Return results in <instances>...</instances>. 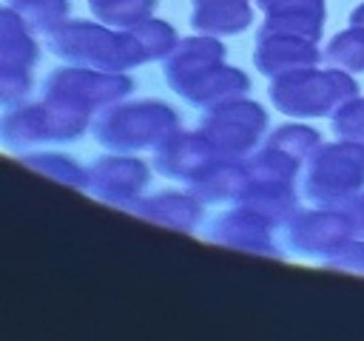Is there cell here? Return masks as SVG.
<instances>
[{
    "label": "cell",
    "instance_id": "cell-18",
    "mask_svg": "<svg viewBox=\"0 0 364 341\" xmlns=\"http://www.w3.org/2000/svg\"><path fill=\"white\" fill-rule=\"evenodd\" d=\"M290 3H301V0H259L262 11H276V9H282V6H290Z\"/></svg>",
    "mask_w": 364,
    "mask_h": 341
},
{
    "label": "cell",
    "instance_id": "cell-2",
    "mask_svg": "<svg viewBox=\"0 0 364 341\" xmlns=\"http://www.w3.org/2000/svg\"><path fill=\"white\" fill-rule=\"evenodd\" d=\"M364 190V145L336 139L307 156L304 196L318 207H347Z\"/></svg>",
    "mask_w": 364,
    "mask_h": 341
},
{
    "label": "cell",
    "instance_id": "cell-13",
    "mask_svg": "<svg viewBox=\"0 0 364 341\" xmlns=\"http://www.w3.org/2000/svg\"><path fill=\"white\" fill-rule=\"evenodd\" d=\"M156 0H91V9L100 20L105 23H117V26H128L142 20Z\"/></svg>",
    "mask_w": 364,
    "mask_h": 341
},
{
    "label": "cell",
    "instance_id": "cell-7",
    "mask_svg": "<svg viewBox=\"0 0 364 341\" xmlns=\"http://www.w3.org/2000/svg\"><path fill=\"white\" fill-rule=\"evenodd\" d=\"M321 60L318 48L313 40L284 34V31H270L262 28L256 40V65L267 77H284L293 71L316 68Z\"/></svg>",
    "mask_w": 364,
    "mask_h": 341
},
{
    "label": "cell",
    "instance_id": "cell-6",
    "mask_svg": "<svg viewBox=\"0 0 364 341\" xmlns=\"http://www.w3.org/2000/svg\"><path fill=\"white\" fill-rule=\"evenodd\" d=\"M264 125H267V119H264L259 105L239 102V105H230V108L216 111L213 117H208L205 119V136L219 151H225L228 156H239V153H247L256 145Z\"/></svg>",
    "mask_w": 364,
    "mask_h": 341
},
{
    "label": "cell",
    "instance_id": "cell-1",
    "mask_svg": "<svg viewBox=\"0 0 364 341\" xmlns=\"http://www.w3.org/2000/svg\"><path fill=\"white\" fill-rule=\"evenodd\" d=\"M222 45L213 40H185L182 48L168 60V82L191 102L210 105L247 91V77L219 65Z\"/></svg>",
    "mask_w": 364,
    "mask_h": 341
},
{
    "label": "cell",
    "instance_id": "cell-14",
    "mask_svg": "<svg viewBox=\"0 0 364 341\" xmlns=\"http://www.w3.org/2000/svg\"><path fill=\"white\" fill-rule=\"evenodd\" d=\"M270 145H273V148H282V151H287L290 156H296V159L304 162V159L321 145V139H318V131H313V128H307V125H284V128H279V131L273 134Z\"/></svg>",
    "mask_w": 364,
    "mask_h": 341
},
{
    "label": "cell",
    "instance_id": "cell-15",
    "mask_svg": "<svg viewBox=\"0 0 364 341\" xmlns=\"http://www.w3.org/2000/svg\"><path fill=\"white\" fill-rule=\"evenodd\" d=\"M333 134L338 139H350V142L364 145V97L347 99L333 114Z\"/></svg>",
    "mask_w": 364,
    "mask_h": 341
},
{
    "label": "cell",
    "instance_id": "cell-9",
    "mask_svg": "<svg viewBox=\"0 0 364 341\" xmlns=\"http://www.w3.org/2000/svg\"><path fill=\"white\" fill-rule=\"evenodd\" d=\"M250 23L247 0H193V26L213 34H236Z\"/></svg>",
    "mask_w": 364,
    "mask_h": 341
},
{
    "label": "cell",
    "instance_id": "cell-10",
    "mask_svg": "<svg viewBox=\"0 0 364 341\" xmlns=\"http://www.w3.org/2000/svg\"><path fill=\"white\" fill-rule=\"evenodd\" d=\"M216 227H222V239L230 244H242V247H250L256 253H276L264 216L230 213L222 222H216Z\"/></svg>",
    "mask_w": 364,
    "mask_h": 341
},
{
    "label": "cell",
    "instance_id": "cell-3",
    "mask_svg": "<svg viewBox=\"0 0 364 341\" xmlns=\"http://www.w3.org/2000/svg\"><path fill=\"white\" fill-rule=\"evenodd\" d=\"M358 91L361 88L353 74L316 65L276 77L270 85V99L290 117H333L347 99L358 97Z\"/></svg>",
    "mask_w": 364,
    "mask_h": 341
},
{
    "label": "cell",
    "instance_id": "cell-17",
    "mask_svg": "<svg viewBox=\"0 0 364 341\" xmlns=\"http://www.w3.org/2000/svg\"><path fill=\"white\" fill-rule=\"evenodd\" d=\"M347 210H350V219H353V224H355V236L364 239V193H358V196L347 205Z\"/></svg>",
    "mask_w": 364,
    "mask_h": 341
},
{
    "label": "cell",
    "instance_id": "cell-4",
    "mask_svg": "<svg viewBox=\"0 0 364 341\" xmlns=\"http://www.w3.org/2000/svg\"><path fill=\"white\" fill-rule=\"evenodd\" d=\"M176 125V117L159 102H136L111 111L97 125V139L111 148H145L162 139Z\"/></svg>",
    "mask_w": 364,
    "mask_h": 341
},
{
    "label": "cell",
    "instance_id": "cell-19",
    "mask_svg": "<svg viewBox=\"0 0 364 341\" xmlns=\"http://www.w3.org/2000/svg\"><path fill=\"white\" fill-rule=\"evenodd\" d=\"M350 26H361V28H364V3H358V6L350 11Z\"/></svg>",
    "mask_w": 364,
    "mask_h": 341
},
{
    "label": "cell",
    "instance_id": "cell-5",
    "mask_svg": "<svg viewBox=\"0 0 364 341\" xmlns=\"http://www.w3.org/2000/svg\"><path fill=\"white\" fill-rule=\"evenodd\" d=\"M350 239H355V224L347 207L304 210L287 224V244L304 256H330Z\"/></svg>",
    "mask_w": 364,
    "mask_h": 341
},
{
    "label": "cell",
    "instance_id": "cell-11",
    "mask_svg": "<svg viewBox=\"0 0 364 341\" xmlns=\"http://www.w3.org/2000/svg\"><path fill=\"white\" fill-rule=\"evenodd\" d=\"M321 60L330 68H338V71H347V74H364V28L350 26V28L338 31L324 45Z\"/></svg>",
    "mask_w": 364,
    "mask_h": 341
},
{
    "label": "cell",
    "instance_id": "cell-12",
    "mask_svg": "<svg viewBox=\"0 0 364 341\" xmlns=\"http://www.w3.org/2000/svg\"><path fill=\"white\" fill-rule=\"evenodd\" d=\"M156 165L168 176H188V173H193V170L208 165V148H205L202 139L188 136V139L171 142L165 151H159Z\"/></svg>",
    "mask_w": 364,
    "mask_h": 341
},
{
    "label": "cell",
    "instance_id": "cell-16",
    "mask_svg": "<svg viewBox=\"0 0 364 341\" xmlns=\"http://www.w3.org/2000/svg\"><path fill=\"white\" fill-rule=\"evenodd\" d=\"M324 264L336 267V270H344V273H361L364 276V239H358V236L350 239L344 247L324 256Z\"/></svg>",
    "mask_w": 364,
    "mask_h": 341
},
{
    "label": "cell",
    "instance_id": "cell-8",
    "mask_svg": "<svg viewBox=\"0 0 364 341\" xmlns=\"http://www.w3.org/2000/svg\"><path fill=\"white\" fill-rule=\"evenodd\" d=\"M145 165L136 159H108L97 162L91 170V190L102 199L125 202L145 185Z\"/></svg>",
    "mask_w": 364,
    "mask_h": 341
}]
</instances>
